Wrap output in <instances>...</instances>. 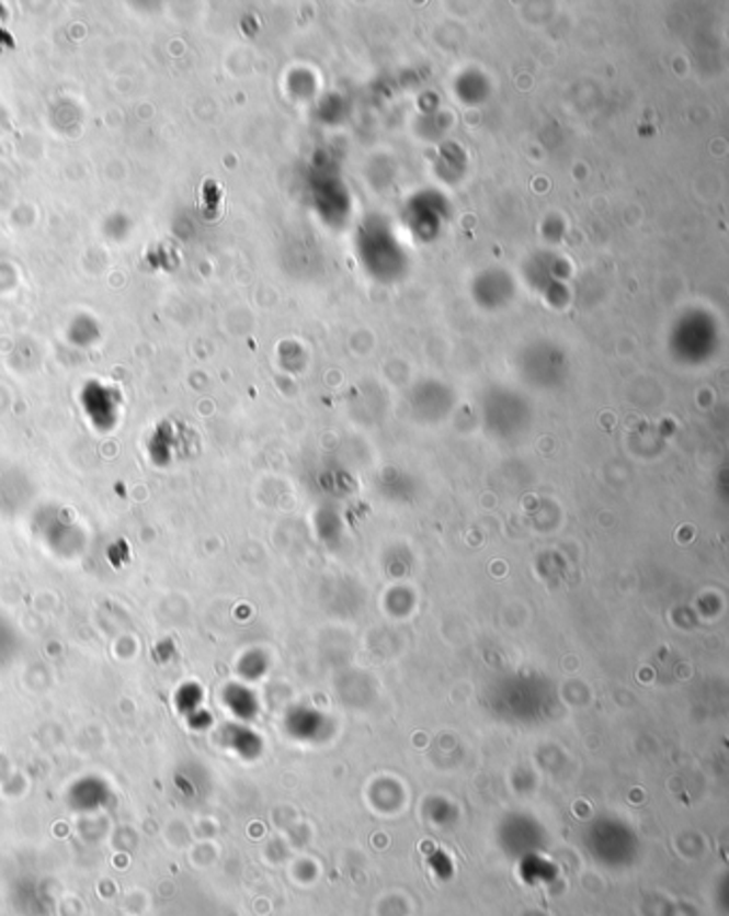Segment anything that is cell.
<instances>
[{
  "instance_id": "2",
  "label": "cell",
  "mask_w": 729,
  "mask_h": 916,
  "mask_svg": "<svg viewBox=\"0 0 729 916\" xmlns=\"http://www.w3.org/2000/svg\"><path fill=\"white\" fill-rule=\"evenodd\" d=\"M200 704H202V690H200L197 683H184L175 692V709L182 715H186V720H189L191 726H195V722L200 720V715L206 713Z\"/></svg>"
},
{
  "instance_id": "1",
  "label": "cell",
  "mask_w": 729,
  "mask_h": 916,
  "mask_svg": "<svg viewBox=\"0 0 729 916\" xmlns=\"http://www.w3.org/2000/svg\"><path fill=\"white\" fill-rule=\"evenodd\" d=\"M107 796H110V790H107V784L103 780L84 778L71 788L69 803L78 812H94V810H99L107 803Z\"/></svg>"
},
{
  "instance_id": "3",
  "label": "cell",
  "mask_w": 729,
  "mask_h": 916,
  "mask_svg": "<svg viewBox=\"0 0 729 916\" xmlns=\"http://www.w3.org/2000/svg\"><path fill=\"white\" fill-rule=\"evenodd\" d=\"M522 878L526 880V882H531V884H539V882H550V880H555V875H557V870H555V866L550 863V861H546V859H537V857H533V859H524L522 861Z\"/></svg>"
}]
</instances>
